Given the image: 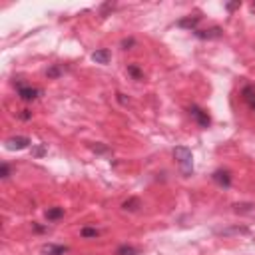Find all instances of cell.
Masks as SVG:
<instances>
[{"label":"cell","instance_id":"obj_16","mask_svg":"<svg viewBox=\"0 0 255 255\" xmlns=\"http://www.w3.org/2000/svg\"><path fill=\"white\" fill-rule=\"evenodd\" d=\"M62 74H64V68L58 66V64H54V66H50V68L46 70V76H48V78H60Z\"/></svg>","mask_w":255,"mask_h":255},{"label":"cell","instance_id":"obj_2","mask_svg":"<svg viewBox=\"0 0 255 255\" xmlns=\"http://www.w3.org/2000/svg\"><path fill=\"white\" fill-rule=\"evenodd\" d=\"M16 86V94L22 102H36L40 96H42V90L40 88H32V86H26L22 80H16L14 82Z\"/></svg>","mask_w":255,"mask_h":255},{"label":"cell","instance_id":"obj_5","mask_svg":"<svg viewBox=\"0 0 255 255\" xmlns=\"http://www.w3.org/2000/svg\"><path fill=\"white\" fill-rule=\"evenodd\" d=\"M211 180L219 186V188H231V174L227 172V170H215L213 172V176H211Z\"/></svg>","mask_w":255,"mask_h":255},{"label":"cell","instance_id":"obj_1","mask_svg":"<svg viewBox=\"0 0 255 255\" xmlns=\"http://www.w3.org/2000/svg\"><path fill=\"white\" fill-rule=\"evenodd\" d=\"M174 158L178 160V166H180V170H182L184 178L193 176V154H191V150H190V148H186V146H178V148L174 150Z\"/></svg>","mask_w":255,"mask_h":255},{"label":"cell","instance_id":"obj_23","mask_svg":"<svg viewBox=\"0 0 255 255\" xmlns=\"http://www.w3.org/2000/svg\"><path fill=\"white\" fill-rule=\"evenodd\" d=\"M32 118V114L28 112V110H22V114H20V120H30Z\"/></svg>","mask_w":255,"mask_h":255},{"label":"cell","instance_id":"obj_18","mask_svg":"<svg viewBox=\"0 0 255 255\" xmlns=\"http://www.w3.org/2000/svg\"><path fill=\"white\" fill-rule=\"evenodd\" d=\"M0 170H2V172H0V176H2V180H8L10 178V166L4 162L2 164V168H0Z\"/></svg>","mask_w":255,"mask_h":255},{"label":"cell","instance_id":"obj_11","mask_svg":"<svg viewBox=\"0 0 255 255\" xmlns=\"http://www.w3.org/2000/svg\"><path fill=\"white\" fill-rule=\"evenodd\" d=\"M60 217H64V207H48L46 209V219L48 221H58Z\"/></svg>","mask_w":255,"mask_h":255},{"label":"cell","instance_id":"obj_21","mask_svg":"<svg viewBox=\"0 0 255 255\" xmlns=\"http://www.w3.org/2000/svg\"><path fill=\"white\" fill-rule=\"evenodd\" d=\"M44 154H46V148H44V146H38V148L34 150V156H38V158L44 156Z\"/></svg>","mask_w":255,"mask_h":255},{"label":"cell","instance_id":"obj_7","mask_svg":"<svg viewBox=\"0 0 255 255\" xmlns=\"http://www.w3.org/2000/svg\"><path fill=\"white\" fill-rule=\"evenodd\" d=\"M241 98H243V102L247 104V108H249L251 112H255V86H243Z\"/></svg>","mask_w":255,"mask_h":255},{"label":"cell","instance_id":"obj_10","mask_svg":"<svg viewBox=\"0 0 255 255\" xmlns=\"http://www.w3.org/2000/svg\"><path fill=\"white\" fill-rule=\"evenodd\" d=\"M199 20H201L199 16H186V18H182V20L178 22V26H180V28H190V30L193 32V30H197Z\"/></svg>","mask_w":255,"mask_h":255},{"label":"cell","instance_id":"obj_9","mask_svg":"<svg viewBox=\"0 0 255 255\" xmlns=\"http://www.w3.org/2000/svg\"><path fill=\"white\" fill-rule=\"evenodd\" d=\"M110 58H112V54H110V50H108V48H100V50L92 52V60H94L96 64L106 66V64H110Z\"/></svg>","mask_w":255,"mask_h":255},{"label":"cell","instance_id":"obj_12","mask_svg":"<svg viewBox=\"0 0 255 255\" xmlns=\"http://www.w3.org/2000/svg\"><path fill=\"white\" fill-rule=\"evenodd\" d=\"M122 207H124L126 211H138V209L142 207V203H140V199H138V197H130L128 201H124V203H122Z\"/></svg>","mask_w":255,"mask_h":255},{"label":"cell","instance_id":"obj_3","mask_svg":"<svg viewBox=\"0 0 255 255\" xmlns=\"http://www.w3.org/2000/svg\"><path fill=\"white\" fill-rule=\"evenodd\" d=\"M190 116L195 120V124L199 126V128H209V124H211V118H209V114L203 110V108H199V106H190Z\"/></svg>","mask_w":255,"mask_h":255},{"label":"cell","instance_id":"obj_14","mask_svg":"<svg viewBox=\"0 0 255 255\" xmlns=\"http://www.w3.org/2000/svg\"><path fill=\"white\" fill-rule=\"evenodd\" d=\"M116 255H140L134 245H120L116 249Z\"/></svg>","mask_w":255,"mask_h":255},{"label":"cell","instance_id":"obj_8","mask_svg":"<svg viewBox=\"0 0 255 255\" xmlns=\"http://www.w3.org/2000/svg\"><path fill=\"white\" fill-rule=\"evenodd\" d=\"M70 249L66 247V245H58V243H48V245H44L42 249H40V253L42 255H64V253H68Z\"/></svg>","mask_w":255,"mask_h":255},{"label":"cell","instance_id":"obj_19","mask_svg":"<svg viewBox=\"0 0 255 255\" xmlns=\"http://www.w3.org/2000/svg\"><path fill=\"white\" fill-rule=\"evenodd\" d=\"M134 44H136L134 38H124V40H122V48H124V50H130Z\"/></svg>","mask_w":255,"mask_h":255},{"label":"cell","instance_id":"obj_15","mask_svg":"<svg viewBox=\"0 0 255 255\" xmlns=\"http://www.w3.org/2000/svg\"><path fill=\"white\" fill-rule=\"evenodd\" d=\"M128 74H130L134 80H142V78H144V72H142L136 64H128Z\"/></svg>","mask_w":255,"mask_h":255},{"label":"cell","instance_id":"obj_22","mask_svg":"<svg viewBox=\"0 0 255 255\" xmlns=\"http://www.w3.org/2000/svg\"><path fill=\"white\" fill-rule=\"evenodd\" d=\"M239 6H241V2H231V4H227L225 8H227L229 12H233V10H235V8H239Z\"/></svg>","mask_w":255,"mask_h":255},{"label":"cell","instance_id":"obj_6","mask_svg":"<svg viewBox=\"0 0 255 255\" xmlns=\"http://www.w3.org/2000/svg\"><path fill=\"white\" fill-rule=\"evenodd\" d=\"M193 34L199 38V40H215V38H221L223 36V30L219 26H213L209 30H193Z\"/></svg>","mask_w":255,"mask_h":255},{"label":"cell","instance_id":"obj_13","mask_svg":"<svg viewBox=\"0 0 255 255\" xmlns=\"http://www.w3.org/2000/svg\"><path fill=\"white\" fill-rule=\"evenodd\" d=\"M80 235L84 237V239H96L98 235H100V229H96V227H82L80 229Z\"/></svg>","mask_w":255,"mask_h":255},{"label":"cell","instance_id":"obj_20","mask_svg":"<svg viewBox=\"0 0 255 255\" xmlns=\"http://www.w3.org/2000/svg\"><path fill=\"white\" fill-rule=\"evenodd\" d=\"M32 227H34V231H38V233L48 231V225H38V223H32Z\"/></svg>","mask_w":255,"mask_h":255},{"label":"cell","instance_id":"obj_17","mask_svg":"<svg viewBox=\"0 0 255 255\" xmlns=\"http://www.w3.org/2000/svg\"><path fill=\"white\" fill-rule=\"evenodd\" d=\"M249 229L247 227H233V229H221V231H217V233H221V235H229V233H247Z\"/></svg>","mask_w":255,"mask_h":255},{"label":"cell","instance_id":"obj_4","mask_svg":"<svg viewBox=\"0 0 255 255\" xmlns=\"http://www.w3.org/2000/svg\"><path fill=\"white\" fill-rule=\"evenodd\" d=\"M4 144H6L8 150H26L32 142H30V138H26V136H12V138H8Z\"/></svg>","mask_w":255,"mask_h":255}]
</instances>
